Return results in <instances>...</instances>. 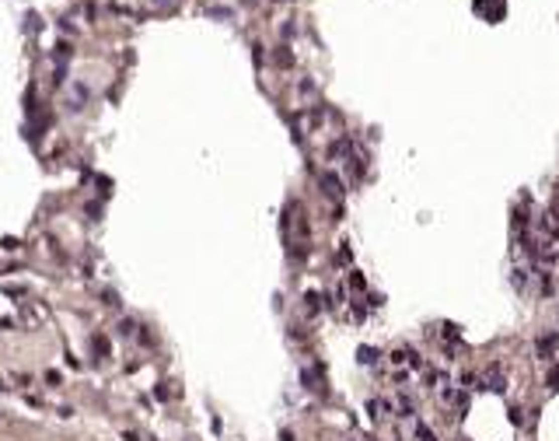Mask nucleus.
I'll return each mask as SVG.
<instances>
[{
    "instance_id": "1",
    "label": "nucleus",
    "mask_w": 559,
    "mask_h": 441,
    "mask_svg": "<svg viewBox=\"0 0 559 441\" xmlns=\"http://www.w3.org/2000/svg\"><path fill=\"white\" fill-rule=\"evenodd\" d=\"M556 343H559V336H556V333H549V336H542V340H538V354H542V361L556 354Z\"/></svg>"
},
{
    "instance_id": "3",
    "label": "nucleus",
    "mask_w": 559,
    "mask_h": 441,
    "mask_svg": "<svg viewBox=\"0 0 559 441\" xmlns=\"http://www.w3.org/2000/svg\"><path fill=\"white\" fill-rule=\"evenodd\" d=\"M360 361H363V364H374V350H370V347H360Z\"/></svg>"
},
{
    "instance_id": "4",
    "label": "nucleus",
    "mask_w": 559,
    "mask_h": 441,
    "mask_svg": "<svg viewBox=\"0 0 559 441\" xmlns=\"http://www.w3.org/2000/svg\"><path fill=\"white\" fill-rule=\"evenodd\" d=\"M549 385H552V389H559V364L552 368V375H549Z\"/></svg>"
},
{
    "instance_id": "2",
    "label": "nucleus",
    "mask_w": 559,
    "mask_h": 441,
    "mask_svg": "<svg viewBox=\"0 0 559 441\" xmlns=\"http://www.w3.org/2000/svg\"><path fill=\"white\" fill-rule=\"evenodd\" d=\"M325 189H329V196H343V182L336 175H325Z\"/></svg>"
}]
</instances>
